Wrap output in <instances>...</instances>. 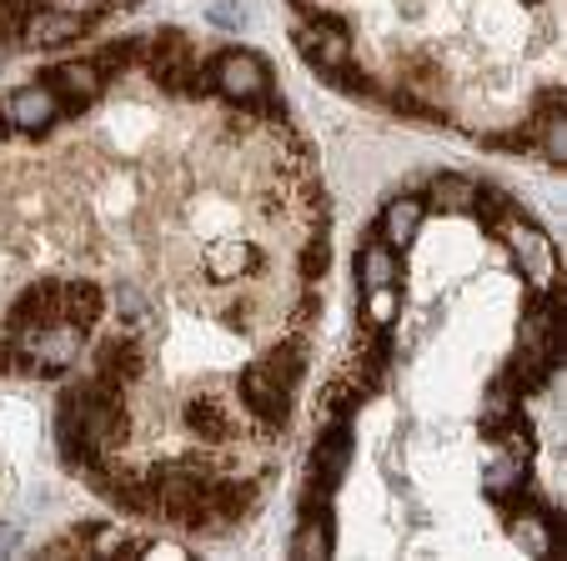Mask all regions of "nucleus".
<instances>
[{
  "label": "nucleus",
  "instance_id": "nucleus-19",
  "mask_svg": "<svg viewBox=\"0 0 567 561\" xmlns=\"http://www.w3.org/2000/svg\"><path fill=\"white\" fill-rule=\"evenodd\" d=\"M291 551H297V557H327V551H332V521L307 517V527L297 531V541H291Z\"/></svg>",
  "mask_w": 567,
  "mask_h": 561
},
{
  "label": "nucleus",
  "instance_id": "nucleus-23",
  "mask_svg": "<svg viewBox=\"0 0 567 561\" xmlns=\"http://www.w3.org/2000/svg\"><path fill=\"white\" fill-rule=\"evenodd\" d=\"M367 297H372V301H367V307H372V326H392V316H396V291L392 287H377V291H367Z\"/></svg>",
  "mask_w": 567,
  "mask_h": 561
},
{
  "label": "nucleus",
  "instance_id": "nucleus-24",
  "mask_svg": "<svg viewBox=\"0 0 567 561\" xmlns=\"http://www.w3.org/2000/svg\"><path fill=\"white\" fill-rule=\"evenodd\" d=\"M543 126H547V136H543V150H547V160H563V150H567V131H563V116H543Z\"/></svg>",
  "mask_w": 567,
  "mask_h": 561
},
{
  "label": "nucleus",
  "instance_id": "nucleus-18",
  "mask_svg": "<svg viewBox=\"0 0 567 561\" xmlns=\"http://www.w3.org/2000/svg\"><path fill=\"white\" fill-rule=\"evenodd\" d=\"M432 196H437V206H447V211H472L477 186H472L467 176H437L432 180Z\"/></svg>",
  "mask_w": 567,
  "mask_h": 561
},
{
  "label": "nucleus",
  "instance_id": "nucleus-11",
  "mask_svg": "<svg viewBox=\"0 0 567 561\" xmlns=\"http://www.w3.org/2000/svg\"><path fill=\"white\" fill-rule=\"evenodd\" d=\"M297 51L307 55L321 75H327V71H342L347 55H352V45H347V31H327V35H321V25H317V31H297Z\"/></svg>",
  "mask_w": 567,
  "mask_h": 561
},
{
  "label": "nucleus",
  "instance_id": "nucleus-14",
  "mask_svg": "<svg viewBox=\"0 0 567 561\" xmlns=\"http://www.w3.org/2000/svg\"><path fill=\"white\" fill-rule=\"evenodd\" d=\"M206 266H212L216 281H236L241 271H257L261 266V251L247 241H216L212 251H206Z\"/></svg>",
  "mask_w": 567,
  "mask_h": 561
},
{
  "label": "nucleus",
  "instance_id": "nucleus-28",
  "mask_svg": "<svg viewBox=\"0 0 567 561\" xmlns=\"http://www.w3.org/2000/svg\"><path fill=\"white\" fill-rule=\"evenodd\" d=\"M106 6H136V0H106Z\"/></svg>",
  "mask_w": 567,
  "mask_h": 561
},
{
  "label": "nucleus",
  "instance_id": "nucleus-17",
  "mask_svg": "<svg viewBox=\"0 0 567 561\" xmlns=\"http://www.w3.org/2000/svg\"><path fill=\"white\" fill-rule=\"evenodd\" d=\"M261 366H267L271 376H277V382L291 392V386L301 382V346H297V341H287V346H271L267 356H261Z\"/></svg>",
  "mask_w": 567,
  "mask_h": 561
},
{
  "label": "nucleus",
  "instance_id": "nucleus-15",
  "mask_svg": "<svg viewBox=\"0 0 567 561\" xmlns=\"http://www.w3.org/2000/svg\"><path fill=\"white\" fill-rule=\"evenodd\" d=\"M357 271H362V287L377 291V287H396V276H402V266H396V246L386 241H367L362 256H357Z\"/></svg>",
  "mask_w": 567,
  "mask_h": 561
},
{
  "label": "nucleus",
  "instance_id": "nucleus-3",
  "mask_svg": "<svg viewBox=\"0 0 567 561\" xmlns=\"http://www.w3.org/2000/svg\"><path fill=\"white\" fill-rule=\"evenodd\" d=\"M151 507H161V517L172 521H202L206 517V481L212 471H192V466H166V471H151Z\"/></svg>",
  "mask_w": 567,
  "mask_h": 561
},
{
  "label": "nucleus",
  "instance_id": "nucleus-20",
  "mask_svg": "<svg viewBox=\"0 0 567 561\" xmlns=\"http://www.w3.org/2000/svg\"><path fill=\"white\" fill-rule=\"evenodd\" d=\"M136 55H141L136 41H111L106 51H96V61H91V65H96V75H121L131 61H136Z\"/></svg>",
  "mask_w": 567,
  "mask_h": 561
},
{
  "label": "nucleus",
  "instance_id": "nucleus-10",
  "mask_svg": "<svg viewBox=\"0 0 567 561\" xmlns=\"http://www.w3.org/2000/svg\"><path fill=\"white\" fill-rule=\"evenodd\" d=\"M106 316V297H101L96 281H61V321L65 326L91 331Z\"/></svg>",
  "mask_w": 567,
  "mask_h": 561
},
{
  "label": "nucleus",
  "instance_id": "nucleus-9",
  "mask_svg": "<svg viewBox=\"0 0 567 561\" xmlns=\"http://www.w3.org/2000/svg\"><path fill=\"white\" fill-rule=\"evenodd\" d=\"M347 461H352V432L337 426V432H327L317 441V451H311V481H317V491H332L337 481H342Z\"/></svg>",
  "mask_w": 567,
  "mask_h": 561
},
{
  "label": "nucleus",
  "instance_id": "nucleus-21",
  "mask_svg": "<svg viewBox=\"0 0 567 561\" xmlns=\"http://www.w3.org/2000/svg\"><path fill=\"white\" fill-rule=\"evenodd\" d=\"M472 211H477V221H487L497 231V226L507 221V211H513V206H507L503 191H482V186H477V196H472Z\"/></svg>",
  "mask_w": 567,
  "mask_h": 561
},
{
  "label": "nucleus",
  "instance_id": "nucleus-27",
  "mask_svg": "<svg viewBox=\"0 0 567 561\" xmlns=\"http://www.w3.org/2000/svg\"><path fill=\"white\" fill-rule=\"evenodd\" d=\"M6 131H11V121H6V106H0V136H6Z\"/></svg>",
  "mask_w": 567,
  "mask_h": 561
},
{
  "label": "nucleus",
  "instance_id": "nucleus-7",
  "mask_svg": "<svg viewBox=\"0 0 567 561\" xmlns=\"http://www.w3.org/2000/svg\"><path fill=\"white\" fill-rule=\"evenodd\" d=\"M6 121H11V131H31V136H41V131H51L55 121H61V106H55V96L35 81V85H21V91L6 96Z\"/></svg>",
  "mask_w": 567,
  "mask_h": 561
},
{
  "label": "nucleus",
  "instance_id": "nucleus-8",
  "mask_svg": "<svg viewBox=\"0 0 567 561\" xmlns=\"http://www.w3.org/2000/svg\"><path fill=\"white\" fill-rule=\"evenodd\" d=\"M146 371V356H141V346L131 336H111V341H101L96 346V382H106V386H131Z\"/></svg>",
  "mask_w": 567,
  "mask_h": 561
},
{
  "label": "nucleus",
  "instance_id": "nucleus-4",
  "mask_svg": "<svg viewBox=\"0 0 567 561\" xmlns=\"http://www.w3.org/2000/svg\"><path fill=\"white\" fill-rule=\"evenodd\" d=\"M241 402H247V412L261 416L267 426H281L291 416V392L261 366V361H251V366L241 371Z\"/></svg>",
  "mask_w": 567,
  "mask_h": 561
},
{
  "label": "nucleus",
  "instance_id": "nucleus-12",
  "mask_svg": "<svg viewBox=\"0 0 567 561\" xmlns=\"http://www.w3.org/2000/svg\"><path fill=\"white\" fill-rule=\"evenodd\" d=\"M86 31V15H75V11H35L31 21H25V35H31L35 45H65L75 41V35Z\"/></svg>",
  "mask_w": 567,
  "mask_h": 561
},
{
  "label": "nucleus",
  "instance_id": "nucleus-2",
  "mask_svg": "<svg viewBox=\"0 0 567 561\" xmlns=\"http://www.w3.org/2000/svg\"><path fill=\"white\" fill-rule=\"evenodd\" d=\"M141 55H146V71H151V81H156L161 91H172V96L196 91V51H192V35L186 31L166 25V31L151 35Z\"/></svg>",
  "mask_w": 567,
  "mask_h": 561
},
{
  "label": "nucleus",
  "instance_id": "nucleus-26",
  "mask_svg": "<svg viewBox=\"0 0 567 561\" xmlns=\"http://www.w3.org/2000/svg\"><path fill=\"white\" fill-rule=\"evenodd\" d=\"M16 541H21V537H16V531H11V527H0V551H11V547H16Z\"/></svg>",
  "mask_w": 567,
  "mask_h": 561
},
{
  "label": "nucleus",
  "instance_id": "nucleus-13",
  "mask_svg": "<svg viewBox=\"0 0 567 561\" xmlns=\"http://www.w3.org/2000/svg\"><path fill=\"white\" fill-rule=\"evenodd\" d=\"M186 426L202 441H231V416H226V406L216 396H192L186 402Z\"/></svg>",
  "mask_w": 567,
  "mask_h": 561
},
{
  "label": "nucleus",
  "instance_id": "nucleus-22",
  "mask_svg": "<svg viewBox=\"0 0 567 561\" xmlns=\"http://www.w3.org/2000/svg\"><path fill=\"white\" fill-rule=\"evenodd\" d=\"M327 266H332V246L321 241V236H311L307 251H301V276H307V281H321Z\"/></svg>",
  "mask_w": 567,
  "mask_h": 561
},
{
  "label": "nucleus",
  "instance_id": "nucleus-29",
  "mask_svg": "<svg viewBox=\"0 0 567 561\" xmlns=\"http://www.w3.org/2000/svg\"><path fill=\"white\" fill-rule=\"evenodd\" d=\"M527 6H537V0H527Z\"/></svg>",
  "mask_w": 567,
  "mask_h": 561
},
{
  "label": "nucleus",
  "instance_id": "nucleus-6",
  "mask_svg": "<svg viewBox=\"0 0 567 561\" xmlns=\"http://www.w3.org/2000/svg\"><path fill=\"white\" fill-rule=\"evenodd\" d=\"M61 321V281H31L21 297L11 301V331H45Z\"/></svg>",
  "mask_w": 567,
  "mask_h": 561
},
{
  "label": "nucleus",
  "instance_id": "nucleus-16",
  "mask_svg": "<svg viewBox=\"0 0 567 561\" xmlns=\"http://www.w3.org/2000/svg\"><path fill=\"white\" fill-rule=\"evenodd\" d=\"M422 226V201L417 196H396L392 206L382 211V241L386 246H408Z\"/></svg>",
  "mask_w": 567,
  "mask_h": 561
},
{
  "label": "nucleus",
  "instance_id": "nucleus-25",
  "mask_svg": "<svg viewBox=\"0 0 567 561\" xmlns=\"http://www.w3.org/2000/svg\"><path fill=\"white\" fill-rule=\"evenodd\" d=\"M513 481H517V477H513V466H507V461H497L493 471H487V497H497V501H503Z\"/></svg>",
  "mask_w": 567,
  "mask_h": 561
},
{
  "label": "nucleus",
  "instance_id": "nucleus-1",
  "mask_svg": "<svg viewBox=\"0 0 567 561\" xmlns=\"http://www.w3.org/2000/svg\"><path fill=\"white\" fill-rule=\"evenodd\" d=\"M202 71H206V81H212L216 96L236 101V106H251V101H261L271 91L267 61L251 55V51H221V55H212Z\"/></svg>",
  "mask_w": 567,
  "mask_h": 561
},
{
  "label": "nucleus",
  "instance_id": "nucleus-5",
  "mask_svg": "<svg viewBox=\"0 0 567 561\" xmlns=\"http://www.w3.org/2000/svg\"><path fill=\"white\" fill-rule=\"evenodd\" d=\"M41 85L55 96L61 111H86L96 106L106 75H96V65H51V71H41Z\"/></svg>",
  "mask_w": 567,
  "mask_h": 561
}]
</instances>
